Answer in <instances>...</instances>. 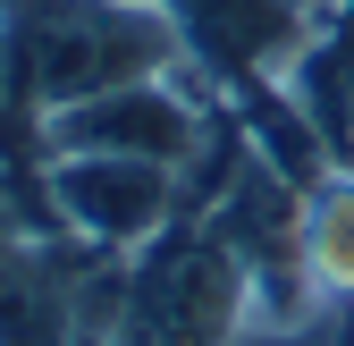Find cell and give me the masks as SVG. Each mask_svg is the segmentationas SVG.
<instances>
[{
  "mask_svg": "<svg viewBox=\"0 0 354 346\" xmlns=\"http://www.w3.org/2000/svg\"><path fill=\"white\" fill-rule=\"evenodd\" d=\"M0 51L34 127L118 84L177 76L194 60L169 0H0Z\"/></svg>",
  "mask_w": 354,
  "mask_h": 346,
  "instance_id": "obj_1",
  "label": "cell"
},
{
  "mask_svg": "<svg viewBox=\"0 0 354 346\" xmlns=\"http://www.w3.org/2000/svg\"><path fill=\"white\" fill-rule=\"evenodd\" d=\"M102 346H253V271L211 220L160 228L118 279Z\"/></svg>",
  "mask_w": 354,
  "mask_h": 346,
  "instance_id": "obj_2",
  "label": "cell"
},
{
  "mask_svg": "<svg viewBox=\"0 0 354 346\" xmlns=\"http://www.w3.org/2000/svg\"><path fill=\"white\" fill-rule=\"evenodd\" d=\"M42 220L68 228L76 245L144 253L160 228L186 220V169L127 161V152H42Z\"/></svg>",
  "mask_w": 354,
  "mask_h": 346,
  "instance_id": "obj_3",
  "label": "cell"
},
{
  "mask_svg": "<svg viewBox=\"0 0 354 346\" xmlns=\"http://www.w3.org/2000/svg\"><path fill=\"white\" fill-rule=\"evenodd\" d=\"M186 68H177V76H144V84H118V93H93L76 110H51V118H42V152H127V161L194 169L211 152L219 110H211V93L186 84Z\"/></svg>",
  "mask_w": 354,
  "mask_h": 346,
  "instance_id": "obj_4",
  "label": "cell"
},
{
  "mask_svg": "<svg viewBox=\"0 0 354 346\" xmlns=\"http://www.w3.org/2000/svg\"><path fill=\"white\" fill-rule=\"evenodd\" d=\"M295 253H304V271H313V287L329 304H354V169H321L304 186Z\"/></svg>",
  "mask_w": 354,
  "mask_h": 346,
  "instance_id": "obj_5",
  "label": "cell"
}]
</instances>
